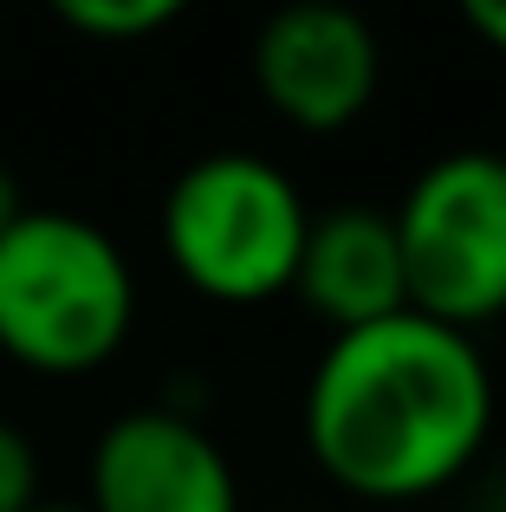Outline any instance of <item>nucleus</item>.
<instances>
[{"label":"nucleus","mask_w":506,"mask_h":512,"mask_svg":"<svg viewBox=\"0 0 506 512\" xmlns=\"http://www.w3.org/2000/svg\"><path fill=\"white\" fill-rule=\"evenodd\" d=\"M253 85L279 124L305 137H338L377 104V26L351 0H279L253 33Z\"/></svg>","instance_id":"obj_5"},{"label":"nucleus","mask_w":506,"mask_h":512,"mask_svg":"<svg viewBox=\"0 0 506 512\" xmlns=\"http://www.w3.org/2000/svg\"><path fill=\"white\" fill-rule=\"evenodd\" d=\"M33 512H91V506H85V500H39Z\"/></svg>","instance_id":"obj_12"},{"label":"nucleus","mask_w":506,"mask_h":512,"mask_svg":"<svg viewBox=\"0 0 506 512\" xmlns=\"http://www.w3.org/2000/svg\"><path fill=\"white\" fill-rule=\"evenodd\" d=\"M20 208H26V195H20V175H13L7 163H0V227H7Z\"/></svg>","instance_id":"obj_11"},{"label":"nucleus","mask_w":506,"mask_h":512,"mask_svg":"<svg viewBox=\"0 0 506 512\" xmlns=\"http://www.w3.org/2000/svg\"><path fill=\"white\" fill-rule=\"evenodd\" d=\"M137 325V273L98 221L20 208L0 227V357L33 376H91Z\"/></svg>","instance_id":"obj_2"},{"label":"nucleus","mask_w":506,"mask_h":512,"mask_svg":"<svg viewBox=\"0 0 506 512\" xmlns=\"http://www.w3.org/2000/svg\"><path fill=\"white\" fill-rule=\"evenodd\" d=\"M292 292L312 318L331 331L370 325L409 305L403 292V253H396V227L383 208H331L305 221V247L292 266Z\"/></svg>","instance_id":"obj_7"},{"label":"nucleus","mask_w":506,"mask_h":512,"mask_svg":"<svg viewBox=\"0 0 506 512\" xmlns=\"http://www.w3.org/2000/svg\"><path fill=\"white\" fill-rule=\"evenodd\" d=\"M91 512H241L221 441L182 409H130L91 441Z\"/></svg>","instance_id":"obj_6"},{"label":"nucleus","mask_w":506,"mask_h":512,"mask_svg":"<svg viewBox=\"0 0 506 512\" xmlns=\"http://www.w3.org/2000/svg\"><path fill=\"white\" fill-rule=\"evenodd\" d=\"M494 435V370L474 331L403 312L331 331L305 383V454L357 500H429L481 461Z\"/></svg>","instance_id":"obj_1"},{"label":"nucleus","mask_w":506,"mask_h":512,"mask_svg":"<svg viewBox=\"0 0 506 512\" xmlns=\"http://www.w3.org/2000/svg\"><path fill=\"white\" fill-rule=\"evenodd\" d=\"M299 182L253 150L195 156L163 195V253L182 286L215 305H266L292 292V266L305 247Z\"/></svg>","instance_id":"obj_3"},{"label":"nucleus","mask_w":506,"mask_h":512,"mask_svg":"<svg viewBox=\"0 0 506 512\" xmlns=\"http://www.w3.org/2000/svg\"><path fill=\"white\" fill-rule=\"evenodd\" d=\"M455 13L468 20V33L481 39V46H494L506 59V0H455Z\"/></svg>","instance_id":"obj_10"},{"label":"nucleus","mask_w":506,"mask_h":512,"mask_svg":"<svg viewBox=\"0 0 506 512\" xmlns=\"http://www.w3.org/2000/svg\"><path fill=\"white\" fill-rule=\"evenodd\" d=\"M46 493H39V448L26 428L0 422V512H33Z\"/></svg>","instance_id":"obj_9"},{"label":"nucleus","mask_w":506,"mask_h":512,"mask_svg":"<svg viewBox=\"0 0 506 512\" xmlns=\"http://www.w3.org/2000/svg\"><path fill=\"white\" fill-rule=\"evenodd\" d=\"M403 292L442 325L506 318V150H448L403 188L390 214Z\"/></svg>","instance_id":"obj_4"},{"label":"nucleus","mask_w":506,"mask_h":512,"mask_svg":"<svg viewBox=\"0 0 506 512\" xmlns=\"http://www.w3.org/2000/svg\"><path fill=\"white\" fill-rule=\"evenodd\" d=\"M52 13H59L72 33L85 39H150L163 33L169 20H182V13L195 7V0H46Z\"/></svg>","instance_id":"obj_8"}]
</instances>
